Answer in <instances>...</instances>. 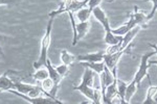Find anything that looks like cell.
Wrapping results in <instances>:
<instances>
[{
    "label": "cell",
    "instance_id": "obj_18",
    "mask_svg": "<svg viewBox=\"0 0 157 104\" xmlns=\"http://www.w3.org/2000/svg\"><path fill=\"white\" fill-rule=\"evenodd\" d=\"M81 82L85 83V84L89 85L91 88H94V72L91 69H89V68L85 67L84 75H83Z\"/></svg>",
    "mask_w": 157,
    "mask_h": 104
},
{
    "label": "cell",
    "instance_id": "obj_2",
    "mask_svg": "<svg viewBox=\"0 0 157 104\" xmlns=\"http://www.w3.org/2000/svg\"><path fill=\"white\" fill-rule=\"evenodd\" d=\"M54 20L52 18H49L48 22L46 25V29H45L44 35H43L41 40V49H40L39 57L36 62L34 63L35 69H39L41 67H45L46 65V60L48 59V50L52 44V24H54Z\"/></svg>",
    "mask_w": 157,
    "mask_h": 104
},
{
    "label": "cell",
    "instance_id": "obj_20",
    "mask_svg": "<svg viewBox=\"0 0 157 104\" xmlns=\"http://www.w3.org/2000/svg\"><path fill=\"white\" fill-rule=\"evenodd\" d=\"M127 83L125 81L121 80L117 78V96L120 97L121 103L125 104V95H126V90H127Z\"/></svg>",
    "mask_w": 157,
    "mask_h": 104
},
{
    "label": "cell",
    "instance_id": "obj_5",
    "mask_svg": "<svg viewBox=\"0 0 157 104\" xmlns=\"http://www.w3.org/2000/svg\"><path fill=\"white\" fill-rule=\"evenodd\" d=\"M92 15L95 19L100 22L101 24L103 25L104 29H105V32L107 31H111V28H110V24H109V18L108 16L106 15L105 11L102 9L101 6H97L92 11Z\"/></svg>",
    "mask_w": 157,
    "mask_h": 104
},
{
    "label": "cell",
    "instance_id": "obj_29",
    "mask_svg": "<svg viewBox=\"0 0 157 104\" xmlns=\"http://www.w3.org/2000/svg\"><path fill=\"white\" fill-rule=\"evenodd\" d=\"M3 40V38H2V35H1V34H0V42ZM0 54L1 55H3V51H2V48H1V46H0Z\"/></svg>",
    "mask_w": 157,
    "mask_h": 104
},
{
    "label": "cell",
    "instance_id": "obj_24",
    "mask_svg": "<svg viewBox=\"0 0 157 104\" xmlns=\"http://www.w3.org/2000/svg\"><path fill=\"white\" fill-rule=\"evenodd\" d=\"M56 70H57L58 73H59V74L64 78L65 76L68 74V72H69V66L63 64V65L59 66V67H56Z\"/></svg>",
    "mask_w": 157,
    "mask_h": 104
},
{
    "label": "cell",
    "instance_id": "obj_17",
    "mask_svg": "<svg viewBox=\"0 0 157 104\" xmlns=\"http://www.w3.org/2000/svg\"><path fill=\"white\" fill-rule=\"evenodd\" d=\"M80 65H82L83 67H87L93 71L97 74H101L104 71L105 68V63L100 62V63H88V62H80Z\"/></svg>",
    "mask_w": 157,
    "mask_h": 104
},
{
    "label": "cell",
    "instance_id": "obj_7",
    "mask_svg": "<svg viewBox=\"0 0 157 104\" xmlns=\"http://www.w3.org/2000/svg\"><path fill=\"white\" fill-rule=\"evenodd\" d=\"M106 54V50H101V51L94 53H88L84 55H78L77 60L78 62H88V63H100L103 62L104 56Z\"/></svg>",
    "mask_w": 157,
    "mask_h": 104
},
{
    "label": "cell",
    "instance_id": "obj_6",
    "mask_svg": "<svg viewBox=\"0 0 157 104\" xmlns=\"http://www.w3.org/2000/svg\"><path fill=\"white\" fill-rule=\"evenodd\" d=\"M13 71H6L0 76V92H9L10 90H15V81L12 79L11 74Z\"/></svg>",
    "mask_w": 157,
    "mask_h": 104
},
{
    "label": "cell",
    "instance_id": "obj_4",
    "mask_svg": "<svg viewBox=\"0 0 157 104\" xmlns=\"http://www.w3.org/2000/svg\"><path fill=\"white\" fill-rule=\"evenodd\" d=\"M9 93L13 94V95L17 96V97L23 99L24 101H26V102H29L30 104H45V103H57V104H62L63 102L60 100H55V99H52L49 97H41V96H39V97H29V96H26L24 95V94H21L19 92H17L16 90H10Z\"/></svg>",
    "mask_w": 157,
    "mask_h": 104
},
{
    "label": "cell",
    "instance_id": "obj_23",
    "mask_svg": "<svg viewBox=\"0 0 157 104\" xmlns=\"http://www.w3.org/2000/svg\"><path fill=\"white\" fill-rule=\"evenodd\" d=\"M157 93V87H150L147 92L146 99L143 101V104H155V100L153 99V96Z\"/></svg>",
    "mask_w": 157,
    "mask_h": 104
},
{
    "label": "cell",
    "instance_id": "obj_27",
    "mask_svg": "<svg viewBox=\"0 0 157 104\" xmlns=\"http://www.w3.org/2000/svg\"><path fill=\"white\" fill-rule=\"evenodd\" d=\"M148 45H149V46H150V47L153 48V49L155 50L156 53H157V46H156V45H154V44H150V43H149ZM148 65H149V66H151V65H157V60H148Z\"/></svg>",
    "mask_w": 157,
    "mask_h": 104
},
{
    "label": "cell",
    "instance_id": "obj_21",
    "mask_svg": "<svg viewBox=\"0 0 157 104\" xmlns=\"http://www.w3.org/2000/svg\"><path fill=\"white\" fill-rule=\"evenodd\" d=\"M61 60L64 65L70 66L73 62L77 60V57L75 55H72L71 53H69L67 50H62L61 51Z\"/></svg>",
    "mask_w": 157,
    "mask_h": 104
},
{
    "label": "cell",
    "instance_id": "obj_28",
    "mask_svg": "<svg viewBox=\"0 0 157 104\" xmlns=\"http://www.w3.org/2000/svg\"><path fill=\"white\" fill-rule=\"evenodd\" d=\"M17 0H0V5H7V4L16 3Z\"/></svg>",
    "mask_w": 157,
    "mask_h": 104
},
{
    "label": "cell",
    "instance_id": "obj_14",
    "mask_svg": "<svg viewBox=\"0 0 157 104\" xmlns=\"http://www.w3.org/2000/svg\"><path fill=\"white\" fill-rule=\"evenodd\" d=\"M124 37L123 35H117L112 34V31H107L105 32V38H104V41L105 43L109 46H114V45H117L120 43L123 42Z\"/></svg>",
    "mask_w": 157,
    "mask_h": 104
},
{
    "label": "cell",
    "instance_id": "obj_11",
    "mask_svg": "<svg viewBox=\"0 0 157 104\" xmlns=\"http://www.w3.org/2000/svg\"><path fill=\"white\" fill-rule=\"evenodd\" d=\"M45 67H46L47 71H48V77L52 78V81L55 82V84L60 85V83H61V81H62L63 77L59 74V73H58V71L56 70V67L52 66V62H50L49 59L46 60V65H45Z\"/></svg>",
    "mask_w": 157,
    "mask_h": 104
},
{
    "label": "cell",
    "instance_id": "obj_16",
    "mask_svg": "<svg viewBox=\"0 0 157 104\" xmlns=\"http://www.w3.org/2000/svg\"><path fill=\"white\" fill-rule=\"evenodd\" d=\"M134 19H135L136 23H137V25H139V26L141 27V28H147L148 27V24H147V16L144 13L139 12V9L138 6L134 5Z\"/></svg>",
    "mask_w": 157,
    "mask_h": 104
},
{
    "label": "cell",
    "instance_id": "obj_10",
    "mask_svg": "<svg viewBox=\"0 0 157 104\" xmlns=\"http://www.w3.org/2000/svg\"><path fill=\"white\" fill-rule=\"evenodd\" d=\"M87 4L88 0H71L66 9H64V13H73V14H75L83 7H87Z\"/></svg>",
    "mask_w": 157,
    "mask_h": 104
},
{
    "label": "cell",
    "instance_id": "obj_22",
    "mask_svg": "<svg viewBox=\"0 0 157 104\" xmlns=\"http://www.w3.org/2000/svg\"><path fill=\"white\" fill-rule=\"evenodd\" d=\"M47 77H48V71H47L46 67H41L39 69H36V73L33 75V78L38 82L46 79Z\"/></svg>",
    "mask_w": 157,
    "mask_h": 104
},
{
    "label": "cell",
    "instance_id": "obj_1",
    "mask_svg": "<svg viewBox=\"0 0 157 104\" xmlns=\"http://www.w3.org/2000/svg\"><path fill=\"white\" fill-rule=\"evenodd\" d=\"M155 54H156V51L154 50V51L147 52L146 54H144L143 56H141L140 65H139L137 72H136L135 75H134L133 80L127 85V90H126V95H125L126 103H130L131 98L134 96L136 90H139V88H140V82L146 76L148 77L149 82L151 83V78H150V76L148 75V69H149L148 60L150 59L151 56H153V55H155Z\"/></svg>",
    "mask_w": 157,
    "mask_h": 104
},
{
    "label": "cell",
    "instance_id": "obj_8",
    "mask_svg": "<svg viewBox=\"0 0 157 104\" xmlns=\"http://www.w3.org/2000/svg\"><path fill=\"white\" fill-rule=\"evenodd\" d=\"M116 96H117V76H115L114 81L106 88L105 96L103 98V103H112V100Z\"/></svg>",
    "mask_w": 157,
    "mask_h": 104
},
{
    "label": "cell",
    "instance_id": "obj_9",
    "mask_svg": "<svg viewBox=\"0 0 157 104\" xmlns=\"http://www.w3.org/2000/svg\"><path fill=\"white\" fill-rule=\"evenodd\" d=\"M129 21L126 23L125 25H123V26H121L120 28H117V29H111V31H112V34H117V35H125L126 34H127L128 31H130L131 29L134 28V27L137 25V23H136V21H135V19H134V15H133V13L132 14H130L129 15Z\"/></svg>",
    "mask_w": 157,
    "mask_h": 104
},
{
    "label": "cell",
    "instance_id": "obj_25",
    "mask_svg": "<svg viewBox=\"0 0 157 104\" xmlns=\"http://www.w3.org/2000/svg\"><path fill=\"white\" fill-rule=\"evenodd\" d=\"M144 1H150L153 3V7H152L151 13L147 16V21H150V20L153 19V17L155 16V14L157 12V0H144Z\"/></svg>",
    "mask_w": 157,
    "mask_h": 104
},
{
    "label": "cell",
    "instance_id": "obj_13",
    "mask_svg": "<svg viewBox=\"0 0 157 104\" xmlns=\"http://www.w3.org/2000/svg\"><path fill=\"white\" fill-rule=\"evenodd\" d=\"M73 90L78 91L82 95H84L86 98H88L89 100H91V102L93 103V88H91L89 85L81 82L80 84L77 85V87H73Z\"/></svg>",
    "mask_w": 157,
    "mask_h": 104
},
{
    "label": "cell",
    "instance_id": "obj_19",
    "mask_svg": "<svg viewBox=\"0 0 157 104\" xmlns=\"http://www.w3.org/2000/svg\"><path fill=\"white\" fill-rule=\"evenodd\" d=\"M92 15V12L90 11L88 7H83L80 11H78L75 13V17L78 18V20L80 22H86L89 21V18Z\"/></svg>",
    "mask_w": 157,
    "mask_h": 104
},
{
    "label": "cell",
    "instance_id": "obj_26",
    "mask_svg": "<svg viewBox=\"0 0 157 104\" xmlns=\"http://www.w3.org/2000/svg\"><path fill=\"white\" fill-rule=\"evenodd\" d=\"M102 1H103V0H88L87 7L90 9L91 12H92L97 6H100V4H101V2H102Z\"/></svg>",
    "mask_w": 157,
    "mask_h": 104
},
{
    "label": "cell",
    "instance_id": "obj_12",
    "mask_svg": "<svg viewBox=\"0 0 157 104\" xmlns=\"http://www.w3.org/2000/svg\"><path fill=\"white\" fill-rule=\"evenodd\" d=\"M140 29H143V28H141L139 25H136L134 28H132V29L130 30V31H128L127 34L124 35V39H123V42H121V50L125 49V48L127 47L131 42H132V40L134 39V38H135V35L138 34Z\"/></svg>",
    "mask_w": 157,
    "mask_h": 104
},
{
    "label": "cell",
    "instance_id": "obj_3",
    "mask_svg": "<svg viewBox=\"0 0 157 104\" xmlns=\"http://www.w3.org/2000/svg\"><path fill=\"white\" fill-rule=\"evenodd\" d=\"M132 47H133V44H132V43H130V44H129L128 46L125 48V49L120 50V51H116L114 53H111V54H107V53L105 54L103 62L105 63V65L107 66L109 69H110V71L112 72L113 75L116 74L117 63H118V60H120V58L121 57V55H124L125 53H126V54L132 55V52H131Z\"/></svg>",
    "mask_w": 157,
    "mask_h": 104
},
{
    "label": "cell",
    "instance_id": "obj_15",
    "mask_svg": "<svg viewBox=\"0 0 157 104\" xmlns=\"http://www.w3.org/2000/svg\"><path fill=\"white\" fill-rule=\"evenodd\" d=\"M90 23L89 21L86 22H80V23L75 24V30H77V42H78L81 39L87 34L88 30H89Z\"/></svg>",
    "mask_w": 157,
    "mask_h": 104
}]
</instances>
